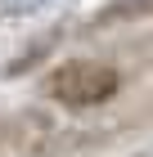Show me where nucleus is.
Wrapping results in <instances>:
<instances>
[{
	"mask_svg": "<svg viewBox=\"0 0 153 157\" xmlns=\"http://www.w3.org/2000/svg\"><path fill=\"white\" fill-rule=\"evenodd\" d=\"M122 94V67L113 59H63L45 72V99L72 112L104 108Z\"/></svg>",
	"mask_w": 153,
	"mask_h": 157,
	"instance_id": "1",
	"label": "nucleus"
},
{
	"mask_svg": "<svg viewBox=\"0 0 153 157\" xmlns=\"http://www.w3.org/2000/svg\"><path fill=\"white\" fill-rule=\"evenodd\" d=\"M140 18H153V0H108L99 5L90 18L95 32H104V27H122V23H140Z\"/></svg>",
	"mask_w": 153,
	"mask_h": 157,
	"instance_id": "2",
	"label": "nucleus"
},
{
	"mask_svg": "<svg viewBox=\"0 0 153 157\" xmlns=\"http://www.w3.org/2000/svg\"><path fill=\"white\" fill-rule=\"evenodd\" d=\"M45 0H0V9L5 13H32V9H41Z\"/></svg>",
	"mask_w": 153,
	"mask_h": 157,
	"instance_id": "3",
	"label": "nucleus"
},
{
	"mask_svg": "<svg viewBox=\"0 0 153 157\" xmlns=\"http://www.w3.org/2000/svg\"><path fill=\"white\" fill-rule=\"evenodd\" d=\"M0 148H5V121H0Z\"/></svg>",
	"mask_w": 153,
	"mask_h": 157,
	"instance_id": "4",
	"label": "nucleus"
},
{
	"mask_svg": "<svg viewBox=\"0 0 153 157\" xmlns=\"http://www.w3.org/2000/svg\"><path fill=\"white\" fill-rule=\"evenodd\" d=\"M149 112H153V108H149Z\"/></svg>",
	"mask_w": 153,
	"mask_h": 157,
	"instance_id": "5",
	"label": "nucleus"
}]
</instances>
